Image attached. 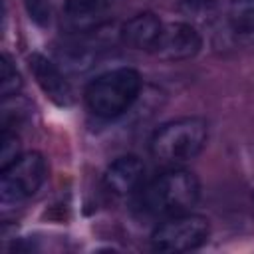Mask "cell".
<instances>
[{"label": "cell", "mask_w": 254, "mask_h": 254, "mask_svg": "<svg viewBox=\"0 0 254 254\" xmlns=\"http://www.w3.org/2000/svg\"><path fill=\"white\" fill-rule=\"evenodd\" d=\"M200 194L198 179L181 167H173L139 189L137 204L147 216H173L189 212Z\"/></svg>", "instance_id": "1"}, {"label": "cell", "mask_w": 254, "mask_h": 254, "mask_svg": "<svg viewBox=\"0 0 254 254\" xmlns=\"http://www.w3.org/2000/svg\"><path fill=\"white\" fill-rule=\"evenodd\" d=\"M141 91V75L131 67H117L97 75L87 83L83 99L87 109L101 117L113 119L125 113Z\"/></svg>", "instance_id": "2"}, {"label": "cell", "mask_w": 254, "mask_h": 254, "mask_svg": "<svg viewBox=\"0 0 254 254\" xmlns=\"http://www.w3.org/2000/svg\"><path fill=\"white\" fill-rule=\"evenodd\" d=\"M208 141V123L200 117H181L161 125L151 137V153L167 165L194 159Z\"/></svg>", "instance_id": "3"}, {"label": "cell", "mask_w": 254, "mask_h": 254, "mask_svg": "<svg viewBox=\"0 0 254 254\" xmlns=\"http://www.w3.org/2000/svg\"><path fill=\"white\" fill-rule=\"evenodd\" d=\"M208 220L189 210L163 218L151 234V244L161 252H189L200 248L208 240Z\"/></svg>", "instance_id": "4"}, {"label": "cell", "mask_w": 254, "mask_h": 254, "mask_svg": "<svg viewBox=\"0 0 254 254\" xmlns=\"http://www.w3.org/2000/svg\"><path fill=\"white\" fill-rule=\"evenodd\" d=\"M48 177V165L42 153L32 151L20 155L14 163L2 169V200L4 202H20L30 198L40 190Z\"/></svg>", "instance_id": "5"}, {"label": "cell", "mask_w": 254, "mask_h": 254, "mask_svg": "<svg viewBox=\"0 0 254 254\" xmlns=\"http://www.w3.org/2000/svg\"><path fill=\"white\" fill-rule=\"evenodd\" d=\"M200 46L202 40L194 26L187 22H171L163 26L151 54L165 62H181L196 56Z\"/></svg>", "instance_id": "6"}, {"label": "cell", "mask_w": 254, "mask_h": 254, "mask_svg": "<svg viewBox=\"0 0 254 254\" xmlns=\"http://www.w3.org/2000/svg\"><path fill=\"white\" fill-rule=\"evenodd\" d=\"M32 75L36 77L40 89L56 103L62 107H67L73 103V89L69 85V81L65 79V75L62 73V69L50 62L46 56L42 54H32L28 58Z\"/></svg>", "instance_id": "7"}, {"label": "cell", "mask_w": 254, "mask_h": 254, "mask_svg": "<svg viewBox=\"0 0 254 254\" xmlns=\"http://www.w3.org/2000/svg\"><path fill=\"white\" fill-rule=\"evenodd\" d=\"M143 177H145L143 161L135 155H123L107 167L103 175V185L105 190L113 196H129L141 189Z\"/></svg>", "instance_id": "8"}, {"label": "cell", "mask_w": 254, "mask_h": 254, "mask_svg": "<svg viewBox=\"0 0 254 254\" xmlns=\"http://www.w3.org/2000/svg\"><path fill=\"white\" fill-rule=\"evenodd\" d=\"M161 30L163 24L153 12H139L121 26V40L131 50L153 52Z\"/></svg>", "instance_id": "9"}, {"label": "cell", "mask_w": 254, "mask_h": 254, "mask_svg": "<svg viewBox=\"0 0 254 254\" xmlns=\"http://www.w3.org/2000/svg\"><path fill=\"white\" fill-rule=\"evenodd\" d=\"M230 24L238 34L254 32V0H232Z\"/></svg>", "instance_id": "10"}, {"label": "cell", "mask_w": 254, "mask_h": 254, "mask_svg": "<svg viewBox=\"0 0 254 254\" xmlns=\"http://www.w3.org/2000/svg\"><path fill=\"white\" fill-rule=\"evenodd\" d=\"M115 0H67L65 10H67V16L71 20L79 22V20H89V18L101 14Z\"/></svg>", "instance_id": "11"}, {"label": "cell", "mask_w": 254, "mask_h": 254, "mask_svg": "<svg viewBox=\"0 0 254 254\" xmlns=\"http://www.w3.org/2000/svg\"><path fill=\"white\" fill-rule=\"evenodd\" d=\"M22 89V77L18 73V69L14 67V64L10 62V58L6 54H2L0 58V95L4 99L16 95Z\"/></svg>", "instance_id": "12"}, {"label": "cell", "mask_w": 254, "mask_h": 254, "mask_svg": "<svg viewBox=\"0 0 254 254\" xmlns=\"http://www.w3.org/2000/svg\"><path fill=\"white\" fill-rule=\"evenodd\" d=\"M20 139L16 133H12L10 129H2V139H0V165L2 169L8 167L10 163H14L20 157Z\"/></svg>", "instance_id": "13"}, {"label": "cell", "mask_w": 254, "mask_h": 254, "mask_svg": "<svg viewBox=\"0 0 254 254\" xmlns=\"http://www.w3.org/2000/svg\"><path fill=\"white\" fill-rule=\"evenodd\" d=\"M24 6H26V12H28L30 20H34L38 26L50 24L52 10H50L48 0H24Z\"/></svg>", "instance_id": "14"}]
</instances>
